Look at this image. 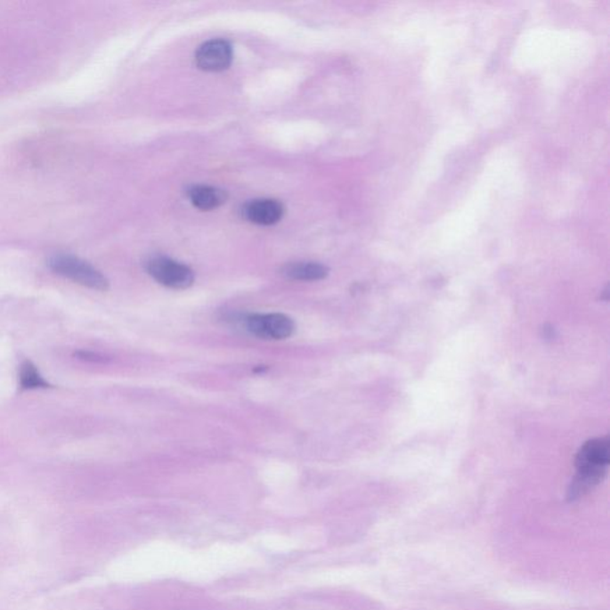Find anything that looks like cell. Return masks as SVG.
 <instances>
[{
	"mask_svg": "<svg viewBox=\"0 0 610 610\" xmlns=\"http://www.w3.org/2000/svg\"><path fill=\"white\" fill-rule=\"evenodd\" d=\"M610 461L609 440L594 439L581 447L576 457L577 476L569 490V499L583 496L602 481Z\"/></svg>",
	"mask_w": 610,
	"mask_h": 610,
	"instance_id": "obj_1",
	"label": "cell"
},
{
	"mask_svg": "<svg viewBox=\"0 0 610 610\" xmlns=\"http://www.w3.org/2000/svg\"><path fill=\"white\" fill-rule=\"evenodd\" d=\"M49 267L59 276L67 278L74 283L97 291H107L109 281L101 271L86 261L69 254H56L49 259Z\"/></svg>",
	"mask_w": 610,
	"mask_h": 610,
	"instance_id": "obj_2",
	"label": "cell"
},
{
	"mask_svg": "<svg viewBox=\"0 0 610 610\" xmlns=\"http://www.w3.org/2000/svg\"><path fill=\"white\" fill-rule=\"evenodd\" d=\"M146 271L159 284L173 290H184L195 281V273L189 266L166 256L148 259Z\"/></svg>",
	"mask_w": 610,
	"mask_h": 610,
	"instance_id": "obj_3",
	"label": "cell"
},
{
	"mask_svg": "<svg viewBox=\"0 0 610 610\" xmlns=\"http://www.w3.org/2000/svg\"><path fill=\"white\" fill-rule=\"evenodd\" d=\"M245 327L253 337L263 340H285L292 337L296 330L294 320L281 313H254L247 316Z\"/></svg>",
	"mask_w": 610,
	"mask_h": 610,
	"instance_id": "obj_4",
	"label": "cell"
},
{
	"mask_svg": "<svg viewBox=\"0 0 610 610\" xmlns=\"http://www.w3.org/2000/svg\"><path fill=\"white\" fill-rule=\"evenodd\" d=\"M232 61V48L225 40L207 41L196 53L197 66L207 72H221L227 69Z\"/></svg>",
	"mask_w": 610,
	"mask_h": 610,
	"instance_id": "obj_5",
	"label": "cell"
},
{
	"mask_svg": "<svg viewBox=\"0 0 610 610\" xmlns=\"http://www.w3.org/2000/svg\"><path fill=\"white\" fill-rule=\"evenodd\" d=\"M284 206L276 199H256L247 203L242 213L247 221L257 225H273L284 216Z\"/></svg>",
	"mask_w": 610,
	"mask_h": 610,
	"instance_id": "obj_6",
	"label": "cell"
},
{
	"mask_svg": "<svg viewBox=\"0 0 610 610\" xmlns=\"http://www.w3.org/2000/svg\"><path fill=\"white\" fill-rule=\"evenodd\" d=\"M329 270L322 264L297 261L287 264L281 269V274L287 280L297 281H322L328 276Z\"/></svg>",
	"mask_w": 610,
	"mask_h": 610,
	"instance_id": "obj_7",
	"label": "cell"
},
{
	"mask_svg": "<svg viewBox=\"0 0 610 610\" xmlns=\"http://www.w3.org/2000/svg\"><path fill=\"white\" fill-rule=\"evenodd\" d=\"M189 199L197 209L210 211L217 209L227 200V193L224 190L207 185H195L189 189Z\"/></svg>",
	"mask_w": 610,
	"mask_h": 610,
	"instance_id": "obj_8",
	"label": "cell"
},
{
	"mask_svg": "<svg viewBox=\"0 0 610 610\" xmlns=\"http://www.w3.org/2000/svg\"><path fill=\"white\" fill-rule=\"evenodd\" d=\"M20 386L22 390L48 389L51 387L31 362H24L20 369Z\"/></svg>",
	"mask_w": 610,
	"mask_h": 610,
	"instance_id": "obj_9",
	"label": "cell"
},
{
	"mask_svg": "<svg viewBox=\"0 0 610 610\" xmlns=\"http://www.w3.org/2000/svg\"><path fill=\"white\" fill-rule=\"evenodd\" d=\"M76 355L77 358L86 362H102L105 361L101 355L91 354V352H77Z\"/></svg>",
	"mask_w": 610,
	"mask_h": 610,
	"instance_id": "obj_10",
	"label": "cell"
}]
</instances>
